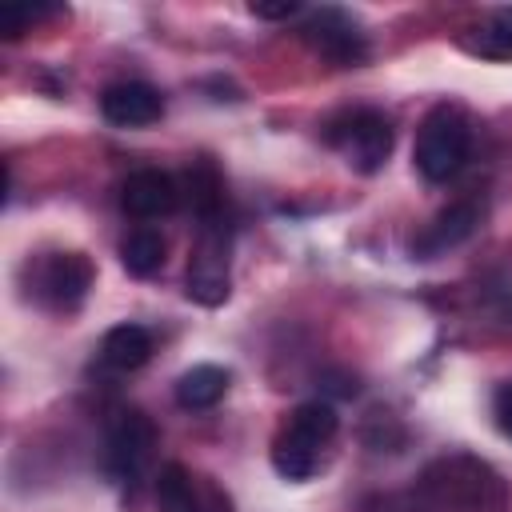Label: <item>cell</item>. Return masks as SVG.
Returning <instances> with one entry per match:
<instances>
[{
  "instance_id": "obj_3",
  "label": "cell",
  "mask_w": 512,
  "mask_h": 512,
  "mask_svg": "<svg viewBox=\"0 0 512 512\" xmlns=\"http://www.w3.org/2000/svg\"><path fill=\"white\" fill-rule=\"evenodd\" d=\"M328 144L348 160V168L372 176L384 168L388 152H392V120L376 108H352V112H340L336 120H328Z\"/></svg>"
},
{
  "instance_id": "obj_1",
  "label": "cell",
  "mask_w": 512,
  "mask_h": 512,
  "mask_svg": "<svg viewBox=\"0 0 512 512\" xmlns=\"http://www.w3.org/2000/svg\"><path fill=\"white\" fill-rule=\"evenodd\" d=\"M336 428H340V416L332 404H324V400L300 404L272 444V468L284 480H308L320 468V452L332 444Z\"/></svg>"
},
{
  "instance_id": "obj_2",
  "label": "cell",
  "mask_w": 512,
  "mask_h": 512,
  "mask_svg": "<svg viewBox=\"0 0 512 512\" xmlns=\"http://www.w3.org/2000/svg\"><path fill=\"white\" fill-rule=\"evenodd\" d=\"M468 148H472V124H468V116L456 104H440L416 128L412 160H416V172L428 184H448L464 168Z\"/></svg>"
},
{
  "instance_id": "obj_7",
  "label": "cell",
  "mask_w": 512,
  "mask_h": 512,
  "mask_svg": "<svg viewBox=\"0 0 512 512\" xmlns=\"http://www.w3.org/2000/svg\"><path fill=\"white\" fill-rule=\"evenodd\" d=\"M304 40L340 68H356L368 60V36L344 8H316L304 20Z\"/></svg>"
},
{
  "instance_id": "obj_10",
  "label": "cell",
  "mask_w": 512,
  "mask_h": 512,
  "mask_svg": "<svg viewBox=\"0 0 512 512\" xmlns=\"http://www.w3.org/2000/svg\"><path fill=\"white\" fill-rule=\"evenodd\" d=\"M120 204H124V212L136 216V220H160V216L176 212L180 188H176V180H172L168 172H160V168H140V172H132V176L124 180Z\"/></svg>"
},
{
  "instance_id": "obj_9",
  "label": "cell",
  "mask_w": 512,
  "mask_h": 512,
  "mask_svg": "<svg viewBox=\"0 0 512 512\" xmlns=\"http://www.w3.org/2000/svg\"><path fill=\"white\" fill-rule=\"evenodd\" d=\"M100 116L116 128H144L164 116V96L144 80H124L100 92Z\"/></svg>"
},
{
  "instance_id": "obj_8",
  "label": "cell",
  "mask_w": 512,
  "mask_h": 512,
  "mask_svg": "<svg viewBox=\"0 0 512 512\" xmlns=\"http://www.w3.org/2000/svg\"><path fill=\"white\" fill-rule=\"evenodd\" d=\"M160 512H232V500L204 476H192L184 464H164L156 476Z\"/></svg>"
},
{
  "instance_id": "obj_12",
  "label": "cell",
  "mask_w": 512,
  "mask_h": 512,
  "mask_svg": "<svg viewBox=\"0 0 512 512\" xmlns=\"http://www.w3.org/2000/svg\"><path fill=\"white\" fill-rule=\"evenodd\" d=\"M152 356V332L144 324H116L100 340V360L116 372H136Z\"/></svg>"
},
{
  "instance_id": "obj_15",
  "label": "cell",
  "mask_w": 512,
  "mask_h": 512,
  "mask_svg": "<svg viewBox=\"0 0 512 512\" xmlns=\"http://www.w3.org/2000/svg\"><path fill=\"white\" fill-rule=\"evenodd\" d=\"M120 264L128 268V276H152L164 264V236L156 228H132L120 240Z\"/></svg>"
},
{
  "instance_id": "obj_19",
  "label": "cell",
  "mask_w": 512,
  "mask_h": 512,
  "mask_svg": "<svg viewBox=\"0 0 512 512\" xmlns=\"http://www.w3.org/2000/svg\"><path fill=\"white\" fill-rule=\"evenodd\" d=\"M296 12H300L296 0H280V4H256V0H252V16H260V20H288V16H296Z\"/></svg>"
},
{
  "instance_id": "obj_13",
  "label": "cell",
  "mask_w": 512,
  "mask_h": 512,
  "mask_svg": "<svg viewBox=\"0 0 512 512\" xmlns=\"http://www.w3.org/2000/svg\"><path fill=\"white\" fill-rule=\"evenodd\" d=\"M224 392H228V372L220 364H192L176 380V404L188 412H204V408L220 404Z\"/></svg>"
},
{
  "instance_id": "obj_4",
  "label": "cell",
  "mask_w": 512,
  "mask_h": 512,
  "mask_svg": "<svg viewBox=\"0 0 512 512\" xmlns=\"http://www.w3.org/2000/svg\"><path fill=\"white\" fill-rule=\"evenodd\" d=\"M228 248H232L228 220L196 224V244L188 256V276H184L188 300H196L204 308H216L228 300V284H232L228 280Z\"/></svg>"
},
{
  "instance_id": "obj_18",
  "label": "cell",
  "mask_w": 512,
  "mask_h": 512,
  "mask_svg": "<svg viewBox=\"0 0 512 512\" xmlns=\"http://www.w3.org/2000/svg\"><path fill=\"white\" fill-rule=\"evenodd\" d=\"M492 416H496V428L504 436H512V380H504L492 396Z\"/></svg>"
},
{
  "instance_id": "obj_6",
  "label": "cell",
  "mask_w": 512,
  "mask_h": 512,
  "mask_svg": "<svg viewBox=\"0 0 512 512\" xmlns=\"http://www.w3.org/2000/svg\"><path fill=\"white\" fill-rule=\"evenodd\" d=\"M156 448V424L140 408H120L104 440V472L112 480H132Z\"/></svg>"
},
{
  "instance_id": "obj_17",
  "label": "cell",
  "mask_w": 512,
  "mask_h": 512,
  "mask_svg": "<svg viewBox=\"0 0 512 512\" xmlns=\"http://www.w3.org/2000/svg\"><path fill=\"white\" fill-rule=\"evenodd\" d=\"M48 8H32V4H4L0 8V32H4V40H16L36 16H44Z\"/></svg>"
},
{
  "instance_id": "obj_14",
  "label": "cell",
  "mask_w": 512,
  "mask_h": 512,
  "mask_svg": "<svg viewBox=\"0 0 512 512\" xmlns=\"http://www.w3.org/2000/svg\"><path fill=\"white\" fill-rule=\"evenodd\" d=\"M184 180H188V208L196 212V220L200 224L224 220V184H220L216 168L208 160H196Z\"/></svg>"
},
{
  "instance_id": "obj_5",
  "label": "cell",
  "mask_w": 512,
  "mask_h": 512,
  "mask_svg": "<svg viewBox=\"0 0 512 512\" xmlns=\"http://www.w3.org/2000/svg\"><path fill=\"white\" fill-rule=\"evenodd\" d=\"M28 272H32V296L56 312H72L92 288V260L84 252H48Z\"/></svg>"
},
{
  "instance_id": "obj_16",
  "label": "cell",
  "mask_w": 512,
  "mask_h": 512,
  "mask_svg": "<svg viewBox=\"0 0 512 512\" xmlns=\"http://www.w3.org/2000/svg\"><path fill=\"white\" fill-rule=\"evenodd\" d=\"M484 60H512V8H496L468 44Z\"/></svg>"
},
{
  "instance_id": "obj_11",
  "label": "cell",
  "mask_w": 512,
  "mask_h": 512,
  "mask_svg": "<svg viewBox=\"0 0 512 512\" xmlns=\"http://www.w3.org/2000/svg\"><path fill=\"white\" fill-rule=\"evenodd\" d=\"M476 224H480L476 204L456 200V204L440 208V212H436V216L424 224V232L412 240V252H420L424 260H432V256H440V252H448V248L464 244V240L476 232Z\"/></svg>"
}]
</instances>
